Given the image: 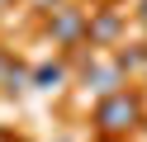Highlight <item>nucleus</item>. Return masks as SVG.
<instances>
[{
    "instance_id": "obj_2",
    "label": "nucleus",
    "mask_w": 147,
    "mask_h": 142,
    "mask_svg": "<svg viewBox=\"0 0 147 142\" xmlns=\"http://www.w3.org/2000/svg\"><path fill=\"white\" fill-rule=\"evenodd\" d=\"M81 24H86V19H81L76 9H62V14H57V24H52V28H57V38H76V33H81Z\"/></svg>"
},
{
    "instance_id": "obj_1",
    "label": "nucleus",
    "mask_w": 147,
    "mask_h": 142,
    "mask_svg": "<svg viewBox=\"0 0 147 142\" xmlns=\"http://www.w3.org/2000/svg\"><path fill=\"white\" fill-rule=\"evenodd\" d=\"M95 123H100L105 133H123V128H133V123H138V104L128 100V95H109V100L100 104Z\"/></svg>"
},
{
    "instance_id": "obj_4",
    "label": "nucleus",
    "mask_w": 147,
    "mask_h": 142,
    "mask_svg": "<svg viewBox=\"0 0 147 142\" xmlns=\"http://www.w3.org/2000/svg\"><path fill=\"white\" fill-rule=\"evenodd\" d=\"M142 19H147V5H142Z\"/></svg>"
},
{
    "instance_id": "obj_3",
    "label": "nucleus",
    "mask_w": 147,
    "mask_h": 142,
    "mask_svg": "<svg viewBox=\"0 0 147 142\" xmlns=\"http://www.w3.org/2000/svg\"><path fill=\"white\" fill-rule=\"evenodd\" d=\"M33 81H38V85H43V90H52V85H57V81H62V66H43V71H38V76H33Z\"/></svg>"
}]
</instances>
